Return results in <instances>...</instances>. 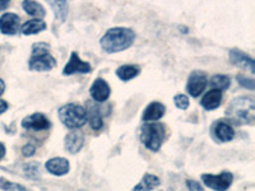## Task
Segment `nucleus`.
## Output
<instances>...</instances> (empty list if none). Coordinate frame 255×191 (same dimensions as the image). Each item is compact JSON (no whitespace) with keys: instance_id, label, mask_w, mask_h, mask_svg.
I'll return each instance as SVG.
<instances>
[{"instance_id":"7ed1b4c3","label":"nucleus","mask_w":255,"mask_h":191,"mask_svg":"<svg viewBox=\"0 0 255 191\" xmlns=\"http://www.w3.org/2000/svg\"><path fill=\"white\" fill-rule=\"evenodd\" d=\"M51 46L47 42L32 45V55L28 60V69L32 72H50L55 69L56 59L51 55Z\"/></svg>"},{"instance_id":"39448f33","label":"nucleus","mask_w":255,"mask_h":191,"mask_svg":"<svg viewBox=\"0 0 255 191\" xmlns=\"http://www.w3.org/2000/svg\"><path fill=\"white\" fill-rule=\"evenodd\" d=\"M59 120L70 130H78L87 122V111L79 103H67L58 110Z\"/></svg>"},{"instance_id":"b1692460","label":"nucleus","mask_w":255,"mask_h":191,"mask_svg":"<svg viewBox=\"0 0 255 191\" xmlns=\"http://www.w3.org/2000/svg\"><path fill=\"white\" fill-rule=\"evenodd\" d=\"M209 84H211L212 90L218 91H227L231 86V78L226 74H215L209 79Z\"/></svg>"},{"instance_id":"f704fd0d","label":"nucleus","mask_w":255,"mask_h":191,"mask_svg":"<svg viewBox=\"0 0 255 191\" xmlns=\"http://www.w3.org/2000/svg\"><path fill=\"white\" fill-rule=\"evenodd\" d=\"M179 29H180V31H181V33H188V31H189V29L186 28V27H183V26H180Z\"/></svg>"},{"instance_id":"f257e3e1","label":"nucleus","mask_w":255,"mask_h":191,"mask_svg":"<svg viewBox=\"0 0 255 191\" xmlns=\"http://www.w3.org/2000/svg\"><path fill=\"white\" fill-rule=\"evenodd\" d=\"M227 121L235 125H254L255 99L252 96H240L232 99L225 112Z\"/></svg>"},{"instance_id":"6e6552de","label":"nucleus","mask_w":255,"mask_h":191,"mask_svg":"<svg viewBox=\"0 0 255 191\" xmlns=\"http://www.w3.org/2000/svg\"><path fill=\"white\" fill-rule=\"evenodd\" d=\"M91 72H92V65L88 61L82 60L79 58L78 52L72 51L69 60L63 69V76L69 77L74 76V74H88Z\"/></svg>"},{"instance_id":"20e7f679","label":"nucleus","mask_w":255,"mask_h":191,"mask_svg":"<svg viewBox=\"0 0 255 191\" xmlns=\"http://www.w3.org/2000/svg\"><path fill=\"white\" fill-rule=\"evenodd\" d=\"M166 138V126L162 122H145L140 126V142L148 151L158 152Z\"/></svg>"},{"instance_id":"9d476101","label":"nucleus","mask_w":255,"mask_h":191,"mask_svg":"<svg viewBox=\"0 0 255 191\" xmlns=\"http://www.w3.org/2000/svg\"><path fill=\"white\" fill-rule=\"evenodd\" d=\"M20 126L31 131H46L51 129L52 122L42 112H35L26 116L20 122Z\"/></svg>"},{"instance_id":"412c9836","label":"nucleus","mask_w":255,"mask_h":191,"mask_svg":"<svg viewBox=\"0 0 255 191\" xmlns=\"http://www.w3.org/2000/svg\"><path fill=\"white\" fill-rule=\"evenodd\" d=\"M159 185H161V180L156 175L145 174L131 191H152L158 188Z\"/></svg>"},{"instance_id":"2eb2a0df","label":"nucleus","mask_w":255,"mask_h":191,"mask_svg":"<svg viewBox=\"0 0 255 191\" xmlns=\"http://www.w3.org/2000/svg\"><path fill=\"white\" fill-rule=\"evenodd\" d=\"M45 168L49 174L54 176H65L70 171V163L64 157H55L45 163Z\"/></svg>"},{"instance_id":"5701e85b","label":"nucleus","mask_w":255,"mask_h":191,"mask_svg":"<svg viewBox=\"0 0 255 191\" xmlns=\"http://www.w3.org/2000/svg\"><path fill=\"white\" fill-rule=\"evenodd\" d=\"M50 6L54 10L56 20L59 22H65L68 17V12H69V4L65 0H54V1H49Z\"/></svg>"},{"instance_id":"dca6fc26","label":"nucleus","mask_w":255,"mask_h":191,"mask_svg":"<svg viewBox=\"0 0 255 191\" xmlns=\"http://www.w3.org/2000/svg\"><path fill=\"white\" fill-rule=\"evenodd\" d=\"M166 113V106L158 101H153L148 104L142 113V120L145 122H157Z\"/></svg>"},{"instance_id":"ddd939ff","label":"nucleus","mask_w":255,"mask_h":191,"mask_svg":"<svg viewBox=\"0 0 255 191\" xmlns=\"http://www.w3.org/2000/svg\"><path fill=\"white\" fill-rule=\"evenodd\" d=\"M20 27V18L15 13H4L0 17V32L6 36H14Z\"/></svg>"},{"instance_id":"f8f14e48","label":"nucleus","mask_w":255,"mask_h":191,"mask_svg":"<svg viewBox=\"0 0 255 191\" xmlns=\"http://www.w3.org/2000/svg\"><path fill=\"white\" fill-rule=\"evenodd\" d=\"M90 95L93 101L104 103L111 96V88L104 78H96L90 87Z\"/></svg>"},{"instance_id":"c85d7f7f","label":"nucleus","mask_w":255,"mask_h":191,"mask_svg":"<svg viewBox=\"0 0 255 191\" xmlns=\"http://www.w3.org/2000/svg\"><path fill=\"white\" fill-rule=\"evenodd\" d=\"M186 188L189 191H204V188L195 180H186Z\"/></svg>"},{"instance_id":"4468645a","label":"nucleus","mask_w":255,"mask_h":191,"mask_svg":"<svg viewBox=\"0 0 255 191\" xmlns=\"http://www.w3.org/2000/svg\"><path fill=\"white\" fill-rule=\"evenodd\" d=\"M84 145V135L79 130H72L67 134L64 139V147L65 151L70 154H77L82 151Z\"/></svg>"},{"instance_id":"f3484780","label":"nucleus","mask_w":255,"mask_h":191,"mask_svg":"<svg viewBox=\"0 0 255 191\" xmlns=\"http://www.w3.org/2000/svg\"><path fill=\"white\" fill-rule=\"evenodd\" d=\"M87 121H90V126L92 130L99 131L104 127V116H102L101 108L96 103L87 104Z\"/></svg>"},{"instance_id":"393cba45","label":"nucleus","mask_w":255,"mask_h":191,"mask_svg":"<svg viewBox=\"0 0 255 191\" xmlns=\"http://www.w3.org/2000/svg\"><path fill=\"white\" fill-rule=\"evenodd\" d=\"M23 172L27 179L38 180L40 179V163L38 162H29L23 165Z\"/></svg>"},{"instance_id":"7c9ffc66","label":"nucleus","mask_w":255,"mask_h":191,"mask_svg":"<svg viewBox=\"0 0 255 191\" xmlns=\"http://www.w3.org/2000/svg\"><path fill=\"white\" fill-rule=\"evenodd\" d=\"M9 108V104L6 101H3V99H0V115H3L6 110Z\"/></svg>"},{"instance_id":"a878e982","label":"nucleus","mask_w":255,"mask_h":191,"mask_svg":"<svg viewBox=\"0 0 255 191\" xmlns=\"http://www.w3.org/2000/svg\"><path fill=\"white\" fill-rule=\"evenodd\" d=\"M0 190L3 191H28V189L24 188L23 185H19V184L12 183L9 180L4 179V177H0Z\"/></svg>"},{"instance_id":"72a5a7b5","label":"nucleus","mask_w":255,"mask_h":191,"mask_svg":"<svg viewBox=\"0 0 255 191\" xmlns=\"http://www.w3.org/2000/svg\"><path fill=\"white\" fill-rule=\"evenodd\" d=\"M4 91H5V82H4L3 79L0 78V96L3 95Z\"/></svg>"},{"instance_id":"1a4fd4ad","label":"nucleus","mask_w":255,"mask_h":191,"mask_svg":"<svg viewBox=\"0 0 255 191\" xmlns=\"http://www.w3.org/2000/svg\"><path fill=\"white\" fill-rule=\"evenodd\" d=\"M212 138L217 143H229L235 138V129L227 120H217L211 126Z\"/></svg>"},{"instance_id":"4be33fe9","label":"nucleus","mask_w":255,"mask_h":191,"mask_svg":"<svg viewBox=\"0 0 255 191\" xmlns=\"http://www.w3.org/2000/svg\"><path fill=\"white\" fill-rule=\"evenodd\" d=\"M22 8H23V10L27 14L31 15V17H36L37 19H42L46 15V9L38 1L24 0V1H22Z\"/></svg>"},{"instance_id":"423d86ee","label":"nucleus","mask_w":255,"mask_h":191,"mask_svg":"<svg viewBox=\"0 0 255 191\" xmlns=\"http://www.w3.org/2000/svg\"><path fill=\"white\" fill-rule=\"evenodd\" d=\"M202 183L212 190L227 191L234 183V175L229 171H223L220 175L203 174L202 175Z\"/></svg>"},{"instance_id":"c756f323","label":"nucleus","mask_w":255,"mask_h":191,"mask_svg":"<svg viewBox=\"0 0 255 191\" xmlns=\"http://www.w3.org/2000/svg\"><path fill=\"white\" fill-rule=\"evenodd\" d=\"M35 152H36V147L35 144H32V143H27V144L23 145V148H22V154H23L26 158L33 156Z\"/></svg>"},{"instance_id":"0eeeda50","label":"nucleus","mask_w":255,"mask_h":191,"mask_svg":"<svg viewBox=\"0 0 255 191\" xmlns=\"http://www.w3.org/2000/svg\"><path fill=\"white\" fill-rule=\"evenodd\" d=\"M207 84H208V79H207L206 73L203 70H193L186 82V92L193 98H197L204 92Z\"/></svg>"},{"instance_id":"9b49d317","label":"nucleus","mask_w":255,"mask_h":191,"mask_svg":"<svg viewBox=\"0 0 255 191\" xmlns=\"http://www.w3.org/2000/svg\"><path fill=\"white\" fill-rule=\"evenodd\" d=\"M229 59L231 61L232 65L235 67L243 68V69L248 70L250 74L255 73V61L249 54L241 51L240 49H231L229 52Z\"/></svg>"},{"instance_id":"6ab92c4d","label":"nucleus","mask_w":255,"mask_h":191,"mask_svg":"<svg viewBox=\"0 0 255 191\" xmlns=\"http://www.w3.org/2000/svg\"><path fill=\"white\" fill-rule=\"evenodd\" d=\"M46 28H47V24L44 19L33 18V19H29L27 20V22H24V23L19 27V31L22 35L31 36V35H37V33L45 31Z\"/></svg>"},{"instance_id":"cd10ccee","label":"nucleus","mask_w":255,"mask_h":191,"mask_svg":"<svg viewBox=\"0 0 255 191\" xmlns=\"http://www.w3.org/2000/svg\"><path fill=\"white\" fill-rule=\"evenodd\" d=\"M174 103L179 110H188L189 106H190V99L186 95H176L174 97Z\"/></svg>"},{"instance_id":"f03ea898","label":"nucleus","mask_w":255,"mask_h":191,"mask_svg":"<svg viewBox=\"0 0 255 191\" xmlns=\"http://www.w3.org/2000/svg\"><path fill=\"white\" fill-rule=\"evenodd\" d=\"M135 32L128 27H113L100 38L101 49L108 54H116L133 46Z\"/></svg>"},{"instance_id":"bb28decb","label":"nucleus","mask_w":255,"mask_h":191,"mask_svg":"<svg viewBox=\"0 0 255 191\" xmlns=\"http://www.w3.org/2000/svg\"><path fill=\"white\" fill-rule=\"evenodd\" d=\"M236 81L240 84L241 87L245 88V90L254 91L255 90V81L250 77H247L245 74H238L236 76Z\"/></svg>"},{"instance_id":"aec40b11","label":"nucleus","mask_w":255,"mask_h":191,"mask_svg":"<svg viewBox=\"0 0 255 191\" xmlns=\"http://www.w3.org/2000/svg\"><path fill=\"white\" fill-rule=\"evenodd\" d=\"M140 67L135 64H124L116 69V77L123 82H129L140 74Z\"/></svg>"},{"instance_id":"a211bd4d","label":"nucleus","mask_w":255,"mask_h":191,"mask_svg":"<svg viewBox=\"0 0 255 191\" xmlns=\"http://www.w3.org/2000/svg\"><path fill=\"white\" fill-rule=\"evenodd\" d=\"M222 98L223 95L221 91L211 90L203 96V98L200 101V104H202V107L206 111H215L221 106Z\"/></svg>"},{"instance_id":"2f4dec72","label":"nucleus","mask_w":255,"mask_h":191,"mask_svg":"<svg viewBox=\"0 0 255 191\" xmlns=\"http://www.w3.org/2000/svg\"><path fill=\"white\" fill-rule=\"evenodd\" d=\"M9 5H10V1H9V0H0V12H3L5 9H8Z\"/></svg>"},{"instance_id":"473e14b6","label":"nucleus","mask_w":255,"mask_h":191,"mask_svg":"<svg viewBox=\"0 0 255 191\" xmlns=\"http://www.w3.org/2000/svg\"><path fill=\"white\" fill-rule=\"evenodd\" d=\"M5 153H6V148L5 145L3 144V143L0 142V161L5 157Z\"/></svg>"}]
</instances>
